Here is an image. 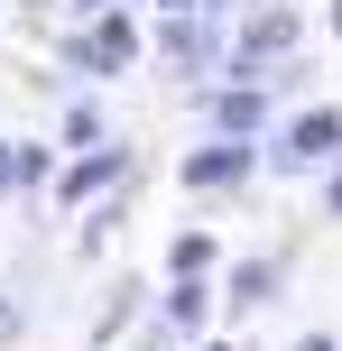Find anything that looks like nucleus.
Listing matches in <instances>:
<instances>
[{"label": "nucleus", "mask_w": 342, "mask_h": 351, "mask_svg": "<svg viewBox=\"0 0 342 351\" xmlns=\"http://www.w3.org/2000/svg\"><path fill=\"white\" fill-rule=\"evenodd\" d=\"M278 167H333L342 158V111L333 102H315V111H296L287 130H278V148H269Z\"/></svg>", "instance_id": "f257e3e1"}, {"label": "nucleus", "mask_w": 342, "mask_h": 351, "mask_svg": "<svg viewBox=\"0 0 342 351\" xmlns=\"http://www.w3.org/2000/svg\"><path fill=\"white\" fill-rule=\"evenodd\" d=\"M250 167H259V148H250V139H213V148H195V158H185L176 176H185L195 194H222V185H241Z\"/></svg>", "instance_id": "f03ea898"}, {"label": "nucleus", "mask_w": 342, "mask_h": 351, "mask_svg": "<svg viewBox=\"0 0 342 351\" xmlns=\"http://www.w3.org/2000/svg\"><path fill=\"white\" fill-rule=\"evenodd\" d=\"M121 176H130V148H84V158L56 176V194H65V204H93V194L121 185Z\"/></svg>", "instance_id": "7ed1b4c3"}, {"label": "nucleus", "mask_w": 342, "mask_h": 351, "mask_svg": "<svg viewBox=\"0 0 342 351\" xmlns=\"http://www.w3.org/2000/svg\"><path fill=\"white\" fill-rule=\"evenodd\" d=\"M296 47V10H259L250 28H241V74H259V65H278V56Z\"/></svg>", "instance_id": "20e7f679"}, {"label": "nucleus", "mask_w": 342, "mask_h": 351, "mask_svg": "<svg viewBox=\"0 0 342 351\" xmlns=\"http://www.w3.org/2000/svg\"><path fill=\"white\" fill-rule=\"evenodd\" d=\"M213 121H222V139H259V130H269V93H259V84H232L213 102Z\"/></svg>", "instance_id": "39448f33"}, {"label": "nucleus", "mask_w": 342, "mask_h": 351, "mask_svg": "<svg viewBox=\"0 0 342 351\" xmlns=\"http://www.w3.org/2000/svg\"><path fill=\"white\" fill-rule=\"evenodd\" d=\"M130 56H139V28H130V19H121V10H102V28H93V37H84V65H102V74H121V65H130Z\"/></svg>", "instance_id": "423d86ee"}, {"label": "nucleus", "mask_w": 342, "mask_h": 351, "mask_svg": "<svg viewBox=\"0 0 342 351\" xmlns=\"http://www.w3.org/2000/svg\"><path fill=\"white\" fill-rule=\"evenodd\" d=\"M204 324H213V287H204V278H176V296H167V333L195 342Z\"/></svg>", "instance_id": "0eeeda50"}, {"label": "nucleus", "mask_w": 342, "mask_h": 351, "mask_svg": "<svg viewBox=\"0 0 342 351\" xmlns=\"http://www.w3.org/2000/svg\"><path fill=\"white\" fill-rule=\"evenodd\" d=\"M10 185H56V158H47V148H19V139H0V194H10Z\"/></svg>", "instance_id": "6e6552de"}, {"label": "nucleus", "mask_w": 342, "mask_h": 351, "mask_svg": "<svg viewBox=\"0 0 342 351\" xmlns=\"http://www.w3.org/2000/svg\"><path fill=\"white\" fill-rule=\"evenodd\" d=\"M158 47H167V65H185V74L213 56V47H204V28H195V10H185V19H167V37H158Z\"/></svg>", "instance_id": "1a4fd4ad"}, {"label": "nucleus", "mask_w": 342, "mask_h": 351, "mask_svg": "<svg viewBox=\"0 0 342 351\" xmlns=\"http://www.w3.org/2000/svg\"><path fill=\"white\" fill-rule=\"evenodd\" d=\"M269 287H278V259H250V268H232V305H269Z\"/></svg>", "instance_id": "9d476101"}, {"label": "nucleus", "mask_w": 342, "mask_h": 351, "mask_svg": "<svg viewBox=\"0 0 342 351\" xmlns=\"http://www.w3.org/2000/svg\"><path fill=\"white\" fill-rule=\"evenodd\" d=\"M204 268H213V241H204V231H185V241L167 250V278H204Z\"/></svg>", "instance_id": "9b49d317"}, {"label": "nucleus", "mask_w": 342, "mask_h": 351, "mask_svg": "<svg viewBox=\"0 0 342 351\" xmlns=\"http://www.w3.org/2000/svg\"><path fill=\"white\" fill-rule=\"evenodd\" d=\"M65 139H74V148L102 139V102H74V111H65Z\"/></svg>", "instance_id": "f8f14e48"}, {"label": "nucleus", "mask_w": 342, "mask_h": 351, "mask_svg": "<svg viewBox=\"0 0 342 351\" xmlns=\"http://www.w3.org/2000/svg\"><path fill=\"white\" fill-rule=\"evenodd\" d=\"M19 333H28V315H19V296H0V351H10Z\"/></svg>", "instance_id": "ddd939ff"}, {"label": "nucleus", "mask_w": 342, "mask_h": 351, "mask_svg": "<svg viewBox=\"0 0 342 351\" xmlns=\"http://www.w3.org/2000/svg\"><path fill=\"white\" fill-rule=\"evenodd\" d=\"M324 213H333V222H342V167H333V185H324Z\"/></svg>", "instance_id": "4468645a"}, {"label": "nucleus", "mask_w": 342, "mask_h": 351, "mask_svg": "<svg viewBox=\"0 0 342 351\" xmlns=\"http://www.w3.org/2000/svg\"><path fill=\"white\" fill-rule=\"evenodd\" d=\"M296 351H342V342H333V333H306V342H296Z\"/></svg>", "instance_id": "2eb2a0df"}, {"label": "nucleus", "mask_w": 342, "mask_h": 351, "mask_svg": "<svg viewBox=\"0 0 342 351\" xmlns=\"http://www.w3.org/2000/svg\"><path fill=\"white\" fill-rule=\"evenodd\" d=\"M185 10H204V0H167V19H185Z\"/></svg>", "instance_id": "dca6fc26"}, {"label": "nucleus", "mask_w": 342, "mask_h": 351, "mask_svg": "<svg viewBox=\"0 0 342 351\" xmlns=\"http://www.w3.org/2000/svg\"><path fill=\"white\" fill-rule=\"evenodd\" d=\"M204 351H232V342H204Z\"/></svg>", "instance_id": "f3484780"}]
</instances>
